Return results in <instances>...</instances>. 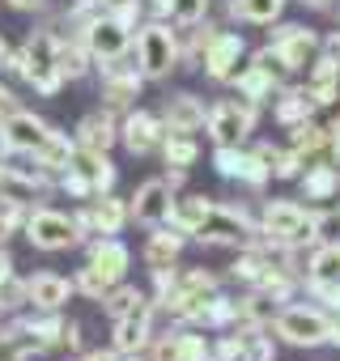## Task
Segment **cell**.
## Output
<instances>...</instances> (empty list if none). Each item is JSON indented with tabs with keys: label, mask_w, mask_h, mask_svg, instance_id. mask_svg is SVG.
Returning <instances> with one entry per match:
<instances>
[{
	"label": "cell",
	"mask_w": 340,
	"mask_h": 361,
	"mask_svg": "<svg viewBox=\"0 0 340 361\" xmlns=\"http://www.w3.org/2000/svg\"><path fill=\"white\" fill-rule=\"evenodd\" d=\"M18 106H22V102H18V94L9 90V81H5V77H0V123H5Z\"/></svg>",
	"instance_id": "obj_45"
},
{
	"label": "cell",
	"mask_w": 340,
	"mask_h": 361,
	"mask_svg": "<svg viewBox=\"0 0 340 361\" xmlns=\"http://www.w3.org/2000/svg\"><path fill=\"white\" fill-rule=\"evenodd\" d=\"M68 170L81 178V183H85L94 196H102V192H115V178H119V170H115L111 153H98V149H77Z\"/></svg>",
	"instance_id": "obj_23"
},
{
	"label": "cell",
	"mask_w": 340,
	"mask_h": 361,
	"mask_svg": "<svg viewBox=\"0 0 340 361\" xmlns=\"http://www.w3.org/2000/svg\"><path fill=\"white\" fill-rule=\"evenodd\" d=\"M56 68H60V77H64V85H68V81H81V77L94 73V56H90V47H85L77 35H60Z\"/></svg>",
	"instance_id": "obj_32"
},
{
	"label": "cell",
	"mask_w": 340,
	"mask_h": 361,
	"mask_svg": "<svg viewBox=\"0 0 340 361\" xmlns=\"http://www.w3.org/2000/svg\"><path fill=\"white\" fill-rule=\"evenodd\" d=\"M85 264L98 268L107 281H123L128 268H132V247L119 234H98V238L85 243Z\"/></svg>",
	"instance_id": "obj_20"
},
{
	"label": "cell",
	"mask_w": 340,
	"mask_h": 361,
	"mask_svg": "<svg viewBox=\"0 0 340 361\" xmlns=\"http://www.w3.org/2000/svg\"><path fill=\"white\" fill-rule=\"evenodd\" d=\"M22 234H26V243H30L35 251H47V255L73 251V247H81V243H85V238H81V230H77V221H73V213L47 209V204H35V209L26 213Z\"/></svg>",
	"instance_id": "obj_5"
},
{
	"label": "cell",
	"mask_w": 340,
	"mask_h": 361,
	"mask_svg": "<svg viewBox=\"0 0 340 361\" xmlns=\"http://www.w3.org/2000/svg\"><path fill=\"white\" fill-rule=\"evenodd\" d=\"M111 285H119V281H107V276H102L98 268H90V264L77 268V276H73V289H77L81 298H90V302H102Z\"/></svg>",
	"instance_id": "obj_39"
},
{
	"label": "cell",
	"mask_w": 340,
	"mask_h": 361,
	"mask_svg": "<svg viewBox=\"0 0 340 361\" xmlns=\"http://www.w3.org/2000/svg\"><path fill=\"white\" fill-rule=\"evenodd\" d=\"M107 13L119 22V26H128V30H136L140 22H145V0H111V5H107Z\"/></svg>",
	"instance_id": "obj_42"
},
{
	"label": "cell",
	"mask_w": 340,
	"mask_h": 361,
	"mask_svg": "<svg viewBox=\"0 0 340 361\" xmlns=\"http://www.w3.org/2000/svg\"><path fill=\"white\" fill-rule=\"evenodd\" d=\"M277 310H281V306H277L264 289H247V293L238 298V323H234V327H272Z\"/></svg>",
	"instance_id": "obj_35"
},
{
	"label": "cell",
	"mask_w": 340,
	"mask_h": 361,
	"mask_svg": "<svg viewBox=\"0 0 340 361\" xmlns=\"http://www.w3.org/2000/svg\"><path fill=\"white\" fill-rule=\"evenodd\" d=\"M35 353L22 348V344H0V361H30Z\"/></svg>",
	"instance_id": "obj_47"
},
{
	"label": "cell",
	"mask_w": 340,
	"mask_h": 361,
	"mask_svg": "<svg viewBox=\"0 0 340 361\" xmlns=\"http://www.w3.org/2000/svg\"><path fill=\"white\" fill-rule=\"evenodd\" d=\"M90 5H102V9H107V5H111V0H90Z\"/></svg>",
	"instance_id": "obj_56"
},
{
	"label": "cell",
	"mask_w": 340,
	"mask_h": 361,
	"mask_svg": "<svg viewBox=\"0 0 340 361\" xmlns=\"http://www.w3.org/2000/svg\"><path fill=\"white\" fill-rule=\"evenodd\" d=\"M221 35V26L217 22H200V26H188L183 30V68H192V73H200L205 68V51L213 47V39Z\"/></svg>",
	"instance_id": "obj_34"
},
{
	"label": "cell",
	"mask_w": 340,
	"mask_h": 361,
	"mask_svg": "<svg viewBox=\"0 0 340 361\" xmlns=\"http://www.w3.org/2000/svg\"><path fill=\"white\" fill-rule=\"evenodd\" d=\"M327 123H319V119H306V123H298V128H285V145L298 153V161L302 166H310V161H323L327 157Z\"/></svg>",
	"instance_id": "obj_30"
},
{
	"label": "cell",
	"mask_w": 340,
	"mask_h": 361,
	"mask_svg": "<svg viewBox=\"0 0 340 361\" xmlns=\"http://www.w3.org/2000/svg\"><path fill=\"white\" fill-rule=\"evenodd\" d=\"M5 5H9V9H18V13H43L51 0H5Z\"/></svg>",
	"instance_id": "obj_46"
},
{
	"label": "cell",
	"mask_w": 340,
	"mask_h": 361,
	"mask_svg": "<svg viewBox=\"0 0 340 361\" xmlns=\"http://www.w3.org/2000/svg\"><path fill=\"white\" fill-rule=\"evenodd\" d=\"M162 161L166 166H175V170H192L196 161H200V140H196V132H166V140H162Z\"/></svg>",
	"instance_id": "obj_33"
},
{
	"label": "cell",
	"mask_w": 340,
	"mask_h": 361,
	"mask_svg": "<svg viewBox=\"0 0 340 361\" xmlns=\"http://www.w3.org/2000/svg\"><path fill=\"white\" fill-rule=\"evenodd\" d=\"M149 361H183V344H179V323L170 327V331H153V340H149Z\"/></svg>",
	"instance_id": "obj_40"
},
{
	"label": "cell",
	"mask_w": 340,
	"mask_h": 361,
	"mask_svg": "<svg viewBox=\"0 0 340 361\" xmlns=\"http://www.w3.org/2000/svg\"><path fill=\"white\" fill-rule=\"evenodd\" d=\"M81 348H85V327L77 319H68V327H64V353H81Z\"/></svg>",
	"instance_id": "obj_44"
},
{
	"label": "cell",
	"mask_w": 340,
	"mask_h": 361,
	"mask_svg": "<svg viewBox=\"0 0 340 361\" xmlns=\"http://www.w3.org/2000/svg\"><path fill=\"white\" fill-rule=\"evenodd\" d=\"M145 298H149L145 289H136V285L119 281V285H111V289H107V298H102V314H107V319H123V314H128V310H136Z\"/></svg>",
	"instance_id": "obj_37"
},
{
	"label": "cell",
	"mask_w": 340,
	"mask_h": 361,
	"mask_svg": "<svg viewBox=\"0 0 340 361\" xmlns=\"http://www.w3.org/2000/svg\"><path fill=\"white\" fill-rule=\"evenodd\" d=\"M77 361H119V353L115 348H85Z\"/></svg>",
	"instance_id": "obj_48"
},
{
	"label": "cell",
	"mask_w": 340,
	"mask_h": 361,
	"mask_svg": "<svg viewBox=\"0 0 340 361\" xmlns=\"http://www.w3.org/2000/svg\"><path fill=\"white\" fill-rule=\"evenodd\" d=\"M153 323H157V302L145 298L136 310H128L123 319H111V348L119 357L128 353H145L149 340H153Z\"/></svg>",
	"instance_id": "obj_13"
},
{
	"label": "cell",
	"mask_w": 340,
	"mask_h": 361,
	"mask_svg": "<svg viewBox=\"0 0 340 361\" xmlns=\"http://www.w3.org/2000/svg\"><path fill=\"white\" fill-rule=\"evenodd\" d=\"M209 213H213V196L179 192V196H175V204H170V221H166V226H175L179 234L196 238V234H200V226L209 221Z\"/></svg>",
	"instance_id": "obj_29"
},
{
	"label": "cell",
	"mask_w": 340,
	"mask_h": 361,
	"mask_svg": "<svg viewBox=\"0 0 340 361\" xmlns=\"http://www.w3.org/2000/svg\"><path fill=\"white\" fill-rule=\"evenodd\" d=\"M209 361H213V357H209Z\"/></svg>",
	"instance_id": "obj_58"
},
{
	"label": "cell",
	"mask_w": 340,
	"mask_h": 361,
	"mask_svg": "<svg viewBox=\"0 0 340 361\" xmlns=\"http://www.w3.org/2000/svg\"><path fill=\"white\" fill-rule=\"evenodd\" d=\"M132 56H136V68L145 73V81L162 85L183 68V30L170 26L166 18H145L132 30Z\"/></svg>",
	"instance_id": "obj_2"
},
{
	"label": "cell",
	"mask_w": 340,
	"mask_h": 361,
	"mask_svg": "<svg viewBox=\"0 0 340 361\" xmlns=\"http://www.w3.org/2000/svg\"><path fill=\"white\" fill-rule=\"evenodd\" d=\"M213 170L226 178V183H238L247 192H264L272 183V170L247 145H213Z\"/></svg>",
	"instance_id": "obj_10"
},
{
	"label": "cell",
	"mask_w": 340,
	"mask_h": 361,
	"mask_svg": "<svg viewBox=\"0 0 340 361\" xmlns=\"http://www.w3.org/2000/svg\"><path fill=\"white\" fill-rule=\"evenodd\" d=\"M47 136H51V123H47L43 115L26 111V106H18L5 123H0V145H5L13 157H30Z\"/></svg>",
	"instance_id": "obj_16"
},
{
	"label": "cell",
	"mask_w": 340,
	"mask_h": 361,
	"mask_svg": "<svg viewBox=\"0 0 340 361\" xmlns=\"http://www.w3.org/2000/svg\"><path fill=\"white\" fill-rule=\"evenodd\" d=\"M323 56H332V60L340 64V30H332V35H323Z\"/></svg>",
	"instance_id": "obj_49"
},
{
	"label": "cell",
	"mask_w": 340,
	"mask_h": 361,
	"mask_svg": "<svg viewBox=\"0 0 340 361\" xmlns=\"http://www.w3.org/2000/svg\"><path fill=\"white\" fill-rule=\"evenodd\" d=\"M268 47L277 51L281 68H285L289 77H298V73H306V68L319 60L323 35L310 30V26H298V22H277V30L268 35Z\"/></svg>",
	"instance_id": "obj_8"
},
{
	"label": "cell",
	"mask_w": 340,
	"mask_h": 361,
	"mask_svg": "<svg viewBox=\"0 0 340 361\" xmlns=\"http://www.w3.org/2000/svg\"><path fill=\"white\" fill-rule=\"evenodd\" d=\"M332 221H336L332 209H315V204H298V200H264L260 204V243L268 251H281V247L310 251L327 238Z\"/></svg>",
	"instance_id": "obj_1"
},
{
	"label": "cell",
	"mask_w": 340,
	"mask_h": 361,
	"mask_svg": "<svg viewBox=\"0 0 340 361\" xmlns=\"http://www.w3.org/2000/svg\"><path fill=\"white\" fill-rule=\"evenodd\" d=\"M175 196H179V192H170L166 178H145V183L128 196V213H132L136 226L157 230V226L170 221V204H175Z\"/></svg>",
	"instance_id": "obj_15"
},
{
	"label": "cell",
	"mask_w": 340,
	"mask_h": 361,
	"mask_svg": "<svg viewBox=\"0 0 340 361\" xmlns=\"http://www.w3.org/2000/svg\"><path fill=\"white\" fill-rule=\"evenodd\" d=\"M247 39H243V30H230V26H221V35L213 39V47L205 51V77L209 81H217V85H230L234 77H238V68L247 64Z\"/></svg>",
	"instance_id": "obj_12"
},
{
	"label": "cell",
	"mask_w": 340,
	"mask_h": 361,
	"mask_svg": "<svg viewBox=\"0 0 340 361\" xmlns=\"http://www.w3.org/2000/svg\"><path fill=\"white\" fill-rule=\"evenodd\" d=\"M298 5H302V9H332L336 0H298Z\"/></svg>",
	"instance_id": "obj_52"
},
{
	"label": "cell",
	"mask_w": 340,
	"mask_h": 361,
	"mask_svg": "<svg viewBox=\"0 0 340 361\" xmlns=\"http://www.w3.org/2000/svg\"><path fill=\"white\" fill-rule=\"evenodd\" d=\"M196 243H205V247H234V251L251 247V243H260V217H251L243 204H217L213 200V213L200 226Z\"/></svg>",
	"instance_id": "obj_6"
},
{
	"label": "cell",
	"mask_w": 340,
	"mask_h": 361,
	"mask_svg": "<svg viewBox=\"0 0 340 361\" xmlns=\"http://www.w3.org/2000/svg\"><path fill=\"white\" fill-rule=\"evenodd\" d=\"M73 293H77L73 281L60 276V272H35V276H26V306L30 310H64Z\"/></svg>",
	"instance_id": "obj_24"
},
{
	"label": "cell",
	"mask_w": 340,
	"mask_h": 361,
	"mask_svg": "<svg viewBox=\"0 0 340 361\" xmlns=\"http://www.w3.org/2000/svg\"><path fill=\"white\" fill-rule=\"evenodd\" d=\"M56 51H60V35H56L51 26H39V30H30V39H26L18 51H9L5 73H13L18 81H26L35 94L56 98V94L64 90V77H60V68H56Z\"/></svg>",
	"instance_id": "obj_3"
},
{
	"label": "cell",
	"mask_w": 340,
	"mask_h": 361,
	"mask_svg": "<svg viewBox=\"0 0 340 361\" xmlns=\"http://www.w3.org/2000/svg\"><path fill=\"white\" fill-rule=\"evenodd\" d=\"M85 213H90V230H94V238H98V234H123V226L132 221L128 200H119L115 192L90 196V200H85Z\"/></svg>",
	"instance_id": "obj_27"
},
{
	"label": "cell",
	"mask_w": 340,
	"mask_h": 361,
	"mask_svg": "<svg viewBox=\"0 0 340 361\" xmlns=\"http://www.w3.org/2000/svg\"><path fill=\"white\" fill-rule=\"evenodd\" d=\"M306 281H340V238H323L306 251Z\"/></svg>",
	"instance_id": "obj_36"
},
{
	"label": "cell",
	"mask_w": 340,
	"mask_h": 361,
	"mask_svg": "<svg viewBox=\"0 0 340 361\" xmlns=\"http://www.w3.org/2000/svg\"><path fill=\"white\" fill-rule=\"evenodd\" d=\"M166 140V123L157 111H145V106H132L119 115V145L132 153V157H149L157 153Z\"/></svg>",
	"instance_id": "obj_11"
},
{
	"label": "cell",
	"mask_w": 340,
	"mask_h": 361,
	"mask_svg": "<svg viewBox=\"0 0 340 361\" xmlns=\"http://www.w3.org/2000/svg\"><path fill=\"white\" fill-rule=\"evenodd\" d=\"M302 289H306V298H310L315 306H323L327 314L340 310V281H302Z\"/></svg>",
	"instance_id": "obj_41"
},
{
	"label": "cell",
	"mask_w": 340,
	"mask_h": 361,
	"mask_svg": "<svg viewBox=\"0 0 340 361\" xmlns=\"http://www.w3.org/2000/svg\"><path fill=\"white\" fill-rule=\"evenodd\" d=\"M298 192H302V200L315 204V209H336V196H340V166H332L327 157L302 166Z\"/></svg>",
	"instance_id": "obj_18"
},
{
	"label": "cell",
	"mask_w": 340,
	"mask_h": 361,
	"mask_svg": "<svg viewBox=\"0 0 340 361\" xmlns=\"http://www.w3.org/2000/svg\"><path fill=\"white\" fill-rule=\"evenodd\" d=\"M327 344H336V348H340V310L332 314V336H327Z\"/></svg>",
	"instance_id": "obj_51"
},
{
	"label": "cell",
	"mask_w": 340,
	"mask_h": 361,
	"mask_svg": "<svg viewBox=\"0 0 340 361\" xmlns=\"http://www.w3.org/2000/svg\"><path fill=\"white\" fill-rule=\"evenodd\" d=\"M119 361H149V353H128V357H119Z\"/></svg>",
	"instance_id": "obj_54"
},
{
	"label": "cell",
	"mask_w": 340,
	"mask_h": 361,
	"mask_svg": "<svg viewBox=\"0 0 340 361\" xmlns=\"http://www.w3.org/2000/svg\"><path fill=\"white\" fill-rule=\"evenodd\" d=\"M209 13H213V0H170L166 22L179 26V30H188V26H200Z\"/></svg>",
	"instance_id": "obj_38"
},
{
	"label": "cell",
	"mask_w": 340,
	"mask_h": 361,
	"mask_svg": "<svg viewBox=\"0 0 340 361\" xmlns=\"http://www.w3.org/2000/svg\"><path fill=\"white\" fill-rule=\"evenodd\" d=\"M56 183L47 174H39V170H30V166H0V196L5 200H18V204H26V209H35L39 200H47V192H51Z\"/></svg>",
	"instance_id": "obj_17"
},
{
	"label": "cell",
	"mask_w": 340,
	"mask_h": 361,
	"mask_svg": "<svg viewBox=\"0 0 340 361\" xmlns=\"http://www.w3.org/2000/svg\"><path fill=\"white\" fill-rule=\"evenodd\" d=\"M272 336L289 348H319L332 336V314L315 302H285L272 319Z\"/></svg>",
	"instance_id": "obj_4"
},
{
	"label": "cell",
	"mask_w": 340,
	"mask_h": 361,
	"mask_svg": "<svg viewBox=\"0 0 340 361\" xmlns=\"http://www.w3.org/2000/svg\"><path fill=\"white\" fill-rule=\"evenodd\" d=\"M5 161H9V149H5V145H0V166H5Z\"/></svg>",
	"instance_id": "obj_55"
},
{
	"label": "cell",
	"mask_w": 340,
	"mask_h": 361,
	"mask_svg": "<svg viewBox=\"0 0 340 361\" xmlns=\"http://www.w3.org/2000/svg\"><path fill=\"white\" fill-rule=\"evenodd\" d=\"M145 9H149V18H166V9H170V0H145Z\"/></svg>",
	"instance_id": "obj_50"
},
{
	"label": "cell",
	"mask_w": 340,
	"mask_h": 361,
	"mask_svg": "<svg viewBox=\"0 0 340 361\" xmlns=\"http://www.w3.org/2000/svg\"><path fill=\"white\" fill-rule=\"evenodd\" d=\"M289 0H226V18L238 26H277Z\"/></svg>",
	"instance_id": "obj_31"
},
{
	"label": "cell",
	"mask_w": 340,
	"mask_h": 361,
	"mask_svg": "<svg viewBox=\"0 0 340 361\" xmlns=\"http://www.w3.org/2000/svg\"><path fill=\"white\" fill-rule=\"evenodd\" d=\"M188 247V234H179L175 226H157L149 230L145 247H140V264L149 272H166V268H179V255Z\"/></svg>",
	"instance_id": "obj_22"
},
{
	"label": "cell",
	"mask_w": 340,
	"mask_h": 361,
	"mask_svg": "<svg viewBox=\"0 0 340 361\" xmlns=\"http://www.w3.org/2000/svg\"><path fill=\"white\" fill-rule=\"evenodd\" d=\"M73 140H77V149H98V153H111V145H119V115H115V111H107V106L90 111V115L77 123Z\"/></svg>",
	"instance_id": "obj_25"
},
{
	"label": "cell",
	"mask_w": 340,
	"mask_h": 361,
	"mask_svg": "<svg viewBox=\"0 0 340 361\" xmlns=\"http://www.w3.org/2000/svg\"><path fill=\"white\" fill-rule=\"evenodd\" d=\"M302 85H306V94L315 98V106H319V111L336 106V102H340V64H336L332 56H323V51H319V60L306 68V81H302Z\"/></svg>",
	"instance_id": "obj_28"
},
{
	"label": "cell",
	"mask_w": 340,
	"mask_h": 361,
	"mask_svg": "<svg viewBox=\"0 0 340 361\" xmlns=\"http://www.w3.org/2000/svg\"><path fill=\"white\" fill-rule=\"evenodd\" d=\"M255 123H260V106H251V102H243L234 94V98H221V102L209 106L205 132H209L213 145H247Z\"/></svg>",
	"instance_id": "obj_9"
},
{
	"label": "cell",
	"mask_w": 340,
	"mask_h": 361,
	"mask_svg": "<svg viewBox=\"0 0 340 361\" xmlns=\"http://www.w3.org/2000/svg\"><path fill=\"white\" fill-rule=\"evenodd\" d=\"M162 123L166 132H205V119H209V102L192 90H175L166 102H162Z\"/></svg>",
	"instance_id": "obj_19"
},
{
	"label": "cell",
	"mask_w": 340,
	"mask_h": 361,
	"mask_svg": "<svg viewBox=\"0 0 340 361\" xmlns=\"http://www.w3.org/2000/svg\"><path fill=\"white\" fill-rule=\"evenodd\" d=\"M81 43L90 47V56H94V64H111V60H119V56H132V30L128 26H119L107 9L81 30Z\"/></svg>",
	"instance_id": "obj_14"
},
{
	"label": "cell",
	"mask_w": 340,
	"mask_h": 361,
	"mask_svg": "<svg viewBox=\"0 0 340 361\" xmlns=\"http://www.w3.org/2000/svg\"><path fill=\"white\" fill-rule=\"evenodd\" d=\"M26 213H30L26 204H18V200H5V196H0V221H5V226H9L13 234H18V230L26 226Z\"/></svg>",
	"instance_id": "obj_43"
},
{
	"label": "cell",
	"mask_w": 340,
	"mask_h": 361,
	"mask_svg": "<svg viewBox=\"0 0 340 361\" xmlns=\"http://www.w3.org/2000/svg\"><path fill=\"white\" fill-rule=\"evenodd\" d=\"M9 51H13V47L5 43V35H0V73H5V64H9Z\"/></svg>",
	"instance_id": "obj_53"
},
{
	"label": "cell",
	"mask_w": 340,
	"mask_h": 361,
	"mask_svg": "<svg viewBox=\"0 0 340 361\" xmlns=\"http://www.w3.org/2000/svg\"><path fill=\"white\" fill-rule=\"evenodd\" d=\"M268 111H272V123L277 128H298V123H306V119L319 115V106H315V98L306 94L302 81H285L277 90V98L268 102Z\"/></svg>",
	"instance_id": "obj_21"
},
{
	"label": "cell",
	"mask_w": 340,
	"mask_h": 361,
	"mask_svg": "<svg viewBox=\"0 0 340 361\" xmlns=\"http://www.w3.org/2000/svg\"><path fill=\"white\" fill-rule=\"evenodd\" d=\"M94 68H98V98H102V106L115 111V115L132 111L136 98H140V90L149 85L145 73L136 68V56H119V60H111V64H94Z\"/></svg>",
	"instance_id": "obj_7"
},
{
	"label": "cell",
	"mask_w": 340,
	"mask_h": 361,
	"mask_svg": "<svg viewBox=\"0 0 340 361\" xmlns=\"http://www.w3.org/2000/svg\"><path fill=\"white\" fill-rule=\"evenodd\" d=\"M68 361H77V357H68Z\"/></svg>",
	"instance_id": "obj_57"
},
{
	"label": "cell",
	"mask_w": 340,
	"mask_h": 361,
	"mask_svg": "<svg viewBox=\"0 0 340 361\" xmlns=\"http://www.w3.org/2000/svg\"><path fill=\"white\" fill-rule=\"evenodd\" d=\"M73 153H77V140H73L68 132L51 128V136L30 153V161H35V170H39V174H47L51 183H56V174H64V170L73 166Z\"/></svg>",
	"instance_id": "obj_26"
}]
</instances>
